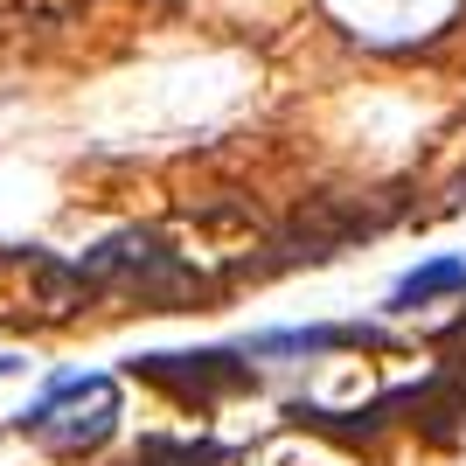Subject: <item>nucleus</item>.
<instances>
[{"mask_svg":"<svg viewBox=\"0 0 466 466\" xmlns=\"http://www.w3.org/2000/svg\"><path fill=\"white\" fill-rule=\"evenodd\" d=\"M77 272H84L91 292L133 299V307H147V313H188V307H202L216 292V279L202 272L188 251H175L160 230H147V223L97 237L91 251L77 258Z\"/></svg>","mask_w":466,"mask_h":466,"instance_id":"f257e3e1","label":"nucleus"},{"mask_svg":"<svg viewBox=\"0 0 466 466\" xmlns=\"http://www.w3.org/2000/svg\"><path fill=\"white\" fill-rule=\"evenodd\" d=\"M15 370H21V355H0V383H7Z\"/></svg>","mask_w":466,"mask_h":466,"instance_id":"6e6552de","label":"nucleus"},{"mask_svg":"<svg viewBox=\"0 0 466 466\" xmlns=\"http://www.w3.org/2000/svg\"><path fill=\"white\" fill-rule=\"evenodd\" d=\"M126 376H139V383H154L167 404L181 410H216L230 404V397H244V390H258V370L244 349H181V355H133L126 362Z\"/></svg>","mask_w":466,"mask_h":466,"instance_id":"7ed1b4c3","label":"nucleus"},{"mask_svg":"<svg viewBox=\"0 0 466 466\" xmlns=\"http://www.w3.org/2000/svg\"><path fill=\"white\" fill-rule=\"evenodd\" d=\"M446 370H452V376H466V320L446 334Z\"/></svg>","mask_w":466,"mask_h":466,"instance_id":"0eeeda50","label":"nucleus"},{"mask_svg":"<svg viewBox=\"0 0 466 466\" xmlns=\"http://www.w3.org/2000/svg\"><path fill=\"white\" fill-rule=\"evenodd\" d=\"M118 418H126V397H118L112 370H63L42 383V397L28 410H15V431L49 446L56 460H91V452L112 446Z\"/></svg>","mask_w":466,"mask_h":466,"instance_id":"f03ea898","label":"nucleus"},{"mask_svg":"<svg viewBox=\"0 0 466 466\" xmlns=\"http://www.w3.org/2000/svg\"><path fill=\"white\" fill-rule=\"evenodd\" d=\"M28 7H63V0H28Z\"/></svg>","mask_w":466,"mask_h":466,"instance_id":"1a4fd4ad","label":"nucleus"},{"mask_svg":"<svg viewBox=\"0 0 466 466\" xmlns=\"http://www.w3.org/2000/svg\"><path fill=\"white\" fill-rule=\"evenodd\" d=\"M341 349H390L383 328H362V320H320V328H258L244 341L251 362H307V355H341Z\"/></svg>","mask_w":466,"mask_h":466,"instance_id":"20e7f679","label":"nucleus"},{"mask_svg":"<svg viewBox=\"0 0 466 466\" xmlns=\"http://www.w3.org/2000/svg\"><path fill=\"white\" fill-rule=\"evenodd\" d=\"M126 466H237V452L223 439H175V431H147Z\"/></svg>","mask_w":466,"mask_h":466,"instance_id":"423d86ee","label":"nucleus"},{"mask_svg":"<svg viewBox=\"0 0 466 466\" xmlns=\"http://www.w3.org/2000/svg\"><path fill=\"white\" fill-rule=\"evenodd\" d=\"M460 292H466V258H425L390 286L383 313H418V307H439V299H460Z\"/></svg>","mask_w":466,"mask_h":466,"instance_id":"39448f33","label":"nucleus"}]
</instances>
